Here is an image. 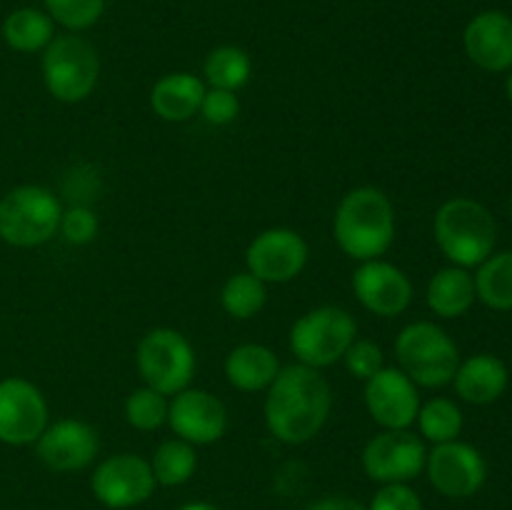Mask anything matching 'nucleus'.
<instances>
[{
    "label": "nucleus",
    "mask_w": 512,
    "mask_h": 510,
    "mask_svg": "<svg viewBox=\"0 0 512 510\" xmlns=\"http://www.w3.org/2000/svg\"><path fill=\"white\" fill-rule=\"evenodd\" d=\"M355 298L380 318H393L408 310L413 300V283L408 275L385 260H365L353 273Z\"/></svg>",
    "instance_id": "obj_17"
},
{
    "label": "nucleus",
    "mask_w": 512,
    "mask_h": 510,
    "mask_svg": "<svg viewBox=\"0 0 512 510\" xmlns=\"http://www.w3.org/2000/svg\"><path fill=\"white\" fill-rule=\"evenodd\" d=\"M248 273L263 283H288L303 273L308 263V243L290 228H270L255 235L245 253Z\"/></svg>",
    "instance_id": "obj_13"
},
{
    "label": "nucleus",
    "mask_w": 512,
    "mask_h": 510,
    "mask_svg": "<svg viewBox=\"0 0 512 510\" xmlns=\"http://www.w3.org/2000/svg\"><path fill=\"white\" fill-rule=\"evenodd\" d=\"M178 510H218V508H215V505H210V503H203V500H198V503L180 505Z\"/></svg>",
    "instance_id": "obj_36"
},
{
    "label": "nucleus",
    "mask_w": 512,
    "mask_h": 510,
    "mask_svg": "<svg viewBox=\"0 0 512 510\" xmlns=\"http://www.w3.org/2000/svg\"><path fill=\"white\" fill-rule=\"evenodd\" d=\"M308 510H368L363 503L353 498H345V495H328V498H320L315 503L308 505Z\"/></svg>",
    "instance_id": "obj_35"
},
{
    "label": "nucleus",
    "mask_w": 512,
    "mask_h": 510,
    "mask_svg": "<svg viewBox=\"0 0 512 510\" xmlns=\"http://www.w3.org/2000/svg\"><path fill=\"white\" fill-rule=\"evenodd\" d=\"M333 408V393L323 375L308 365L280 368L265 398V423L278 440L300 445L323 430Z\"/></svg>",
    "instance_id": "obj_1"
},
{
    "label": "nucleus",
    "mask_w": 512,
    "mask_h": 510,
    "mask_svg": "<svg viewBox=\"0 0 512 510\" xmlns=\"http://www.w3.org/2000/svg\"><path fill=\"white\" fill-rule=\"evenodd\" d=\"M63 208L43 185H18L0 198V240L13 248H35L58 233Z\"/></svg>",
    "instance_id": "obj_5"
},
{
    "label": "nucleus",
    "mask_w": 512,
    "mask_h": 510,
    "mask_svg": "<svg viewBox=\"0 0 512 510\" xmlns=\"http://www.w3.org/2000/svg\"><path fill=\"white\" fill-rule=\"evenodd\" d=\"M368 510H423V503L408 483H390L375 493Z\"/></svg>",
    "instance_id": "obj_34"
},
{
    "label": "nucleus",
    "mask_w": 512,
    "mask_h": 510,
    "mask_svg": "<svg viewBox=\"0 0 512 510\" xmlns=\"http://www.w3.org/2000/svg\"><path fill=\"white\" fill-rule=\"evenodd\" d=\"M153 468L145 458L120 453L103 460L90 478L93 495L110 510H128L145 503L155 490Z\"/></svg>",
    "instance_id": "obj_10"
},
{
    "label": "nucleus",
    "mask_w": 512,
    "mask_h": 510,
    "mask_svg": "<svg viewBox=\"0 0 512 510\" xmlns=\"http://www.w3.org/2000/svg\"><path fill=\"white\" fill-rule=\"evenodd\" d=\"M200 113L210 125H228L238 118L240 100L233 90L210 88L205 90L203 103H200Z\"/></svg>",
    "instance_id": "obj_33"
},
{
    "label": "nucleus",
    "mask_w": 512,
    "mask_h": 510,
    "mask_svg": "<svg viewBox=\"0 0 512 510\" xmlns=\"http://www.w3.org/2000/svg\"><path fill=\"white\" fill-rule=\"evenodd\" d=\"M98 50L80 35H55L43 50V80L60 103H80L98 85Z\"/></svg>",
    "instance_id": "obj_7"
},
{
    "label": "nucleus",
    "mask_w": 512,
    "mask_h": 510,
    "mask_svg": "<svg viewBox=\"0 0 512 510\" xmlns=\"http://www.w3.org/2000/svg\"><path fill=\"white\" fill-rule=\"evenodd\" d=\"M358 335L353 315L338 305H320L308 310L290 328V350L308 368H328L343 360L345 350Z\"/></svg>",
    "instance_id": "obj_6"
},
{
    "label": "nucleus",
    "mask_w": 512,
    "mask_h": 510,
    "mask_svg": "<svg viewBox=\"0 0 512 510\" xmlns=\"http://www.w3.org/2000/svg\"><path fill=\"white\" fill-rule=\"evenodd\" d=\"M510 215H512V200H510Z\"/></svg>",
    "instance_id": "obj_38"
},
{
    "label": "nucleus",
    "mask_w": 512,
    "mask_h": 510,
    "mask_svg": "<svg viewBox=\"0 0 512 510\" xmlns=\"http://www.w3.org/2000/svg\"><path fill=\"white\" fill-rule=\"evenodd\" d=\"M435 243L458 268H473L490 258L498 240L493 213L473 198H453L435 215Z\"/></svg>",
    "instance_id": "obj_3"
},
{
    "label": "nucleus",
    "mask_w": 512,
    "mask_h": 510,
    "mask_svg": "<svg viewBox=\"0 0 512 510\" xmlns=\"http://www.w3.org/2000/svg\"><path fill=\"white\" fill-rule=\"evenodd\" d=\"M505 90H508V98H510V103H512V73L508 75V83H505Z\"/></svg>",
    "instance_id": "obj_37"
},
{
    "label": "nucleus",
    "mask_w": 512,
    "mask_h": 510,
    "mask_svg": "<svg viewBox=\"0 0 512 510\" xmlns=\"http://www.w3.org/2000/svg\"><path fill=\"white\" fill-rule=\"evenodd\" d=\"M418 428L430 443H450L463 430V413L450 398H433L418 410Z\"/></svg>",
    "instance_id": "obj_28"
},
{
    "label": "nucleus",
    "mask_w": 512,
    "mask_h": 510,
    "mask_svg": "<svg viewBox=\"0 0 512 510\" xmlns=\"http://www.w3.org/2000/svg\"><path fill=\"white\" fill-rule=\"evenodd\" d=\"M100 448L98 433L93 425L75 418L55 420L35 440V453L40 463L55 473H73L88 468Z\"/></svg>",
    "instance_id": "obj_16"
},
{
    "label": "nucleus",
    "mask_w": 512,
    "mask_h": 510,
    "mask_svg": "<svg viewBox=\"0 0 512 510\" xmlns=\"http://www.w3.org/2000/svg\"><path fill=\"white\" fill-rule=\"evenodd\" d=\"M205 83L193 73L163 75L150 90V108L168 123H183L200 113Z\"/></svg>",
    "instance_id": "obj_20"
},
{
    "label": "nucleus",
    "mask_w": 512,
    "mask_h": 510,
    "mask_svg": "<svg viewBox=\"0 0 512 510\" xmlns=\"http://www.w3.org/2000/svg\"><path fill=\"white\" fill-rule=\"evenodd\" d=\"M425 470L433 488L445 498H470L488 478V465L480 450L460 440L435 445L425 460Z\"/></svg>",
    "instance_id": "obj_12"
},
{
    "label": "nucleus",
    "mask_w": 512,
    "mask_h": 510,
    "mask_svg": "<svg viewBox=\"0 0 512 510\" xmlns=\"http://www.w3.org/2000/svg\"><path fill=\"white\" fill-rule=\"evenodd\" d=\"M428 450L410 430H383L363 448V470L375 483H410L425 470Z\"/></svg>",
    "instance_id": "obj_9"
},
{
    "label": "nucleus",
    "mask_w": 512,
    "mask_h": 510,
    "mask_svg": "<svg viewBox=\"0 0 512 510\" xmlns=\"http://www.w3.org/2000/svg\"><path fill=\"white\" fill-rule=\"evenodd\" d=\"M343 360H345V368H348V373L358 380L373 378L378 370L385 368L383 348L368 338H363V340L355 338L353 343H350V348L345 350Z\"/></svg>",
    "instance_id": "obj_31"
},
{
    "label": "nucleus",
    "mask_w": 512,
    "mask_h": 510,
    "mask_svg": "<svg viewBox=\"0 0 512 510\" xmlns=\"http://www.w3.org/2000/svg\"><path fill=\"white\" fill-rule=\"evenodd\" d=\"M150 468H153L155 483L165 485V488L188 483V480L193 478L195 468H198L195 448L180 438L165 440V443H160L158 448H155Z\"/></svg>",
    "instance_id": "obj_26"
},
{
    "label": "nucleus",
    "mask_w": 512,
    "mask_h": 510,
    "mask_svg": "<svg viewBox=\"0 0 512 510\" xmlns=\"http://www.w3.org/2000/svg\"><path fill=\"white\" fill-rule=\"evenodd\" d=\"M475 293L488 308L512 310V250H503L478 265Z\"/></svg>",
    "instance_id": "obj_24"
},
{
    "label": "nucleus",
    "mask_w": 512,
    "mask_h": 510,
    "mask_svg": "<svg viewBox=\"0 0 512 510\" xmlns=\"http://www.w3.org/2000/svg\"><path fill=\"white\" fill-rule=\"evenodd\" d=\"M333 233L340 250L355 260H378L395 240V208L373 185L355 188L335 210Z\"/></svg>",
    "instance_id": "obj_2"
},
{
    "label": "nucleus",
    "mask_w": 512,
    "mask_h": 510,
    "mask_svg": "<svg viewBox=\"0 0 512 510\" xmlns=\"http://www.w3.org/2000/svg\"><path fill=\"white\" fill-rule=\"evenodd\" d=\"M58 230L70 245H88L98 235V218H95V213L90 208L75 205V208L63 210Z\"/></svg>",
    "instance_id": "obj_32"
},
{
    "label": "nucleus",
    "mask_w": 512,
    "mask_h": 510,
    "mask_svg": "<svg viewBox=\"0 0 512 510\" xmlns=\"http://www.w3.org/2000/svg\"><path fill=\"white\" fill-rule=\"evenodd\" d=\"M465 53L478 68L488 73H505L512 68V18L500 10L475 15L463 35Z\"/></svg>",
    "instance_id": "obj_18"
},
{
    "label": "nucleus",
    "mask_w": 512,
    "mask_h": 510,
    "mask_svg": "<svg viewBox=\"0 0 512 510\" xmlns=\"http://www.w3.org/2000/svg\"><path fill=\"white\" fill-rule=\"evenodd\" d=\"M48 428V403L30 380H0V443L30 445Z\"/></svg>",
    "instance_id": "obj_11"
},
{
    "label": "nucleus",
    "mask_w": 512,
    "mask_h": 510,
    "mask_svg": "<svg viewBox=\"0 0 512 510\" xmlns=\"http://www.w3.org/2000/svg\"><path fill=\"white\" fill-rule=\"evenodd\" d=\"M125 420L138 430H155L168 423V400L153 388H138L125 400Z\"/></svg>",
    "instance_id": "obj_29"
},
{
    "label": "nucleus",
    "mask_w": 512,
    "mask_h": 510,
    "mask_svg": "<svg viewBox=\"0 0 512 510\" xmlns=\"http://www.w3.org/2000/svg\"><path fill=\"white\" fill-rule=\"evenodd\" d=\"M168 423L185 443L210 445L228 430V410L208 390L185 388L168 403Z\"/></svg>",
    "instance_id": "obj_14"
},
{
    "label": "nucleus",
    "mask_w": 512,
    "mask_h": 510,
    "mask_svg": "<svg viewBox=\"0 0 512 510\" xmlns=\"http://www.w3.org/2000/svg\"><path fill=\"white\" fill-rule=\"evenodd\" d=\"M53 23H60L68 30H88L100 20L105 10V0H43Z\"/></svg>",
    "instance_id": "obj_30"
},
{
    "label": "nucleus",
    "mask_w": 512,
    "mask_h": 510,
    "mask_svg": "<svg viewBox=\"0 0 512 510\" xmlns=\"http://www.w3.org/2000/svg\"><path fill=\"white\" fill-rule=\"evenodd\" d=\"M280 373L278 355L270 348L258 343L238 345L225 358V375L233 388L243 390V393H258V390H268L275 375Z\"/></svg>",
    "instance_id": "obj_21"
},
{
    "label": "nucleus",
    "mask_w": 512,
    "mask_h": 510,
    "mask_svg": "<svg viewBox=\"0 0 512 510\" xmlns=\"http://www.w3.org/2000/svg\"><path fill=\"white\" fill-rule=\"evenodd\" d=\"M205 80L210 83V88L220 90H240L250 80L253 73V63H250V55L243 48H235V45H220L213 53L205 58L203 65Z\"/></svg>",
    "instance_id": "obj_25"
},
{
    "label": "nucleus",
    "mask_w": 512,
    "mask_h": 510,
    "mask_svg": "<svg viewBox=\"0 0 512 510\" xmlns=\"http://www.w3.org/2000/svg\"><path fill=\"white\" fill-rule=\"evenodd\" d=\"M55 38L53 18L38 8H18L5 18L3 40L18 53H38Z\"/></svg>",
    "instance_id": "obj_23"
},
{
    "label": "nucleus",
    "mask_w": 512,
    "mask_h": 510,
    "mask_svg": "<svg viewBox=\"0 0 512 510\" xmlns=\"http://www.w3.org/2000/svg\"><path fill=\"white\" fill-rule=\"evenodd\" d=\"M400 370L423 388H443L453 383L455 370L460 365L458 345L440 325L418 320L400 330L395 340Z\"/></svg>",
    "instance_id": "obj_4"
},
{
    "label": "nucleus",
    "mask_w": 512,
    "mask_h": 510,
    "mask_svg": "<svg viewBox=\"0 0 512 510\" xmlns=\"http://www.w3.org/2000/svg\"><path fill=\"white\" fill-rule=\"evenodd\" d=\"M365 405L385 430H408L418 420V385L400 368H383L365 380Z\"/></svg>",
    "instance_id": "obj_15"
},
{
    "label": "nucleus",
    "mask_w": 512,
    "mask_h": 510,
    "mask_svg": "<svg viewBox=\"0 0 512 510\" xmlns=\"http://www.w3.org/2000/svg\"><path fill=\"white\" fill-rule=\"evenodd\" d=\"M140 378L163 395H175L190 385L195 375V350L183 333L155 328L143 335L135 353Z\"/></svg>",
    "instance_id": "obj_8"
},
{
    "label": "nucleus",
    "mask_w": 512,
    "mask_h": 510,
    "mask_svg": "<svg viewBox=\"0 0 512 510\" xmlns=\"http://www.w3.org/2000/svg\"><path fill=\"white\" fill-rule=\"evenodd\" d=\"M268 300V290L260 278L253 273H235L225 280L223 290H220V303L228 315L238 320H248L258 315L265 308Z\"/></svg>",
    "instance_id": "obj_27"
},
{
    "label": "nucleus",
    "mask_w": 512,
    "mask_h": 510,
    "mask_svg": "<svg viewBox=\"0 0 512 510\" xmlns=\"http://www.w3.org/2000/svg\"><path fill=\"white\" fill-rule=\"evenodd\" d=\"M455 393L473 405L495 403L508 390L510 373L498 355L480 353L463 360L455 370Z\"/></svg>",
    "instance_id": "obj_19"
},
{
    "label": "nucleus",
    "mask_w": 512,
    "mask_h": 510,
    "mask_svg": "<svg viewBox=\"0 0 512 510\" xmlns=\"http://www.w3.org/2000/svg\"><path fill=\"white\" fill-rule=\"evenodd\" d=\"M475 278L465 268H443L428 283V305L440 318H460L475 303Z\"/></svg>",
    "instance_id": "obj_22"
}]
</instances>
